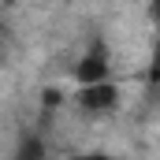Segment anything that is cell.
I'll use <instances>...</instances> for the list:
<instances>
[{"label":"cell","mask_w":160,"mask_h":160,"mask_svg":"<svg viewBox=\"0 0 160 160\" xmlns=\"http://www.w3.org/2000/svg\"><path fill=\"white\" fill-rule=\"evenodd\" d=\"M75 104H78L82 112H89V116H108V112H116V108H119V86H116L112 78L78 86Z\"/></svg>","instance_id":"cell-1"},{"label":"cell","mask_w":160,"mask_h":160,"mask_svg":"<svg viewBox=\"0 0 160 160\" xmlns=\"http://www.w3.org/2000/svg\"><path fill=\"white\" fill-rule=\"evenodd\" d=\"M112 78V67H108V56L104 52H89L75 63V82L78 86H89V82H104Z\"/></svg>","instance_id":"cell-2"},{"label":"cell","mask_w":160,"mask_h":160,"mask_svg":"<svg viewBox=\"0 0 160 160\" xmlns=\"http://www.w3.org/2000/svg\"><path fill=\"white\" fill-rule=\"evenodd\" d=\"M8 4H15V0H8Z\"/></svg>","instance_id":"cell-3"}]
</instances>
